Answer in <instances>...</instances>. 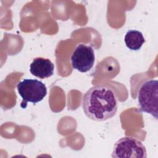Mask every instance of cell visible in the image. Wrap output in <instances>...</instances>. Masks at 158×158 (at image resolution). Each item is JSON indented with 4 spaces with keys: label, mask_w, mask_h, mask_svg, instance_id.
Wrapping results in <instances>:
<instances>
[{
    "label": "cell",
    "mask_w": 158,
    "mask_h": 158,
    "mask_svg": "<svg viewBox=\"0 0 158 158\" xmlns=\"http://www.w3.org/2000/svg\"><path fill=\"white\" fill-rule=\"evenodd\" d=\"M82 107L89 118L97 122L107 120L115 116L117 111V94L109 86L95 85L84 94Z\"/></svg>",
    "instance_id": "6da1fadb"
},
{
    "label": "cell",
    "mask_w": 158,
    "mask_h": 158,
    "mask_svg": "<svg viewBox=\"0 0 158 158\" xmlns=\"http://www.w3.org/2000/svg\"><path fill=\"white\" fill-rule=\"evenodd\" d=\"M138 102L140 110L157 119L158 81L149 80L140 86L138 93Z\"/></svg>",
    "instance_id": "7a4b0ae2"
},
{
    "label": "cell",
    "mask_w": 158,
    "mask_h": 158,
    "mask_svg": "<svg viewBox=\"0 0 158 158\" xmlns=\"http://www.w3.org/2000/svg\"><path fill=\"white\" fill-rule=\"evenodd\" d=\"M17 89L22 98V108H25L28 102L36 104L41 101L47 94L46 85L36 79H24L18 83Z\"/></svg>",
    "instance_id": "3957f363"
},
{
    "label": "cell",
    "mask_w": 158,
    "mask_h": 158,
    "mask_svg": "<svg viewBox=\"0 0 158 158\" xmlns=\"http://www.w3.org/2000/svg\"><path fill=\"white\" fill-rule=\"evenodd\" d=\"M112 157L146 158L147 153L146 148L141 141L133 137L125 136L115 143Z\"/></svg>",
    "instance_id": "277c9868"
},
{
    "label": "cell",
    "mask_w": 158,
    "mask_h": 158,
    "mask_svg": "<svg viewBox=\"0 0 158 158\" xmlns=\"http://www.w3.org/2000/svg\"><path fill=\"white\" fill-rule=\"evenodd\" d=\"M94 60L95 55L93 48L85 44L77 45L71 56L72 67L82 73L90 70L94 65Z\"/></svg>",
    "instance_id": "5b68a950"
},
{
    "label": "cell",
    "mask_w": 158,
    "mask_h": 158,
    "mask_svg": "<svg viewBox=\"0 0 158 158\" xmlns=\"http://www.w3.org/2000/svg\"><path fill=\"white\" fill-rule=\"evenodd\" d=\"M54 65L48 59L36 57L30 65L31 73L41 79L47 78L54 74Z\"/></svg>",
    "instance_id": "8992f818"
},
{
    "label": "cell",
    "mask_w": 158,
    "mask_h": 158,
    "mask_svg": "<svg viewBox=\"0 0 158 158\" xmlns=\"http://www.w3.org/2000/svg\"><path fill=\"white\" fill-rule=\"evenodd\" d=\"M126 46L132 51H138L141 49L146 40L143 33L136 30H128L124 38Z\"/></svg>",
    "instance_id": "52a82bcc"
}]
</instances>
